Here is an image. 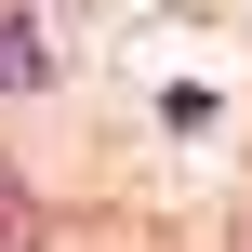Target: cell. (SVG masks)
Returning a JSON list of instances; mask_svg holds the SVG:
<instances>
[{
    "instance_id": "cell-1",
    "label": "cell",
    "mask_w": 252,
    "mask_h": 252,
    "mask_svg": "<svg viewBox=\"0 0 252 252\" xmlns=\"http://www.w3.org/2000/svg\"><path fill=\"white\" fill-rule=\"evenodd\" d=\"M40 66H53V53H40V27H27V13H0V93H27Z\"/></svg>"
},
{
    "instance_id": "cell-2",
    "label": "cell",
    "mask_w": 252,
    "mask_h": 252,
    "mask_svg": "<svg viewBox=\"0 0 252 252\" xmlns=\"http://www.w3.org/2000/svg\"><path fill=\"white\" fill-rule=\"evenodd\" d=\"M0 252H40V213H27L13 186H0Z\"/></svg>"
}]
</instances>
